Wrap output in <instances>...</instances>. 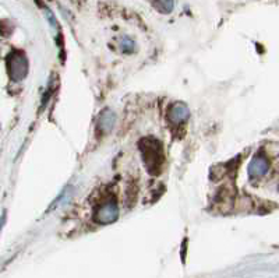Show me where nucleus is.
Returning a JSON list of instances; mask_svg holds the SVG:
<instances>
[{"label": "nucleus", "mask_w": 279, "mask_h": 278, "mask_svg": "<svg viewBox=\"0 0 279 278\" xmlns=\"http://www.w3.org/2000/svg\"><path fill=\"white\" fill-rule=\"evenodd\" d=\"M7 71L11 81L16 83H20L27 77L28 60L22 50H13L7 56Z\"/></svg>", "instance_id": "f03ea898"}, {"label": "nucleus", "mask_w": 279, "mask_h": 278, "mask_svg": "<svg viewBox=\"0 0 279 278\" xmlns=\"http://www.w3.org/2000/svg\"><path fill=\"white\" fill-rule=\"evenodd\" d=\"M120 46H122V50H123L124 54H131V52L134 50L135 43L130 37H123L122 38V43H120Z\"/></svg>", "instance_id": "6e6552de"}, {"label": "nucleus", "mask_w": 279, "mask_h": 278, "mask_svg": "<svg viewBox=\"0 0 279 278\" xmlns=\"http://www.w3.org/2000/svg\"><path fill=\"white\" fill-rule=\"evenodd\" d=\"M190 116L188 107L183 102H175L168 109V120L173 124H182Z\"/></svg>", "instance_id": "39448f33"}, {"label": "nucleus", "mask_w": 279, "mask_h": 278, "mask_svg": "<svg viewBox=\"0 0 279 278\" xmlns=\"http://www.w3.org/2000/svg\"><path fill=\"white\" fill-rule=\"evenodd\" d=\"M115 124H116V115H115V112H113L112 109H109V108L103 109L101 115H99V118H98V130L102 134H107L112 132Z\"/></svg>", "instance_id": "423d86ee"}, {"label": "nucleus", "mask_w": 279, "mask_h": 278, "mask_svg": "<svg viewBox=\"0 0 279 278\" xmlns=\"http://www.w3.org/2000/svg\"><path fill=\"white\" fill-rule=\"evenodd\" d=\"M119 217V207L115 201H107V203L99 206V209L95 213V221L101 225H107L115 222Z\"/></svg>", "instance_id": "7ed1b4c3"}, {"label": "nucleus", "mask_w": 279, "mask_h": 278, "mask_svg": "<svg viewBox=\"0 0 279 278\" xmlns=\"http://www.w3.org/2000/svg\"><path fill=\"white\" fill-rule=\"evenodd\" d=\"M152 6L162 14H169L175 9V0H151Z\"/></svg>", "instance_id": "0eeeda50"}, {"label": "nucleus", "mask_w": 279, "mask_h": 278, "mask_svg": "<svg viewBox=\"0 0 279 278\" xmlns=\"http://www.w3.org/2000/svg\"><path fill=\"white\" fill-rule=\"evenodd\" d=\"M140 150H141L147 171L150 172L151 175H158L163 164V150H162L161 141H158L154 137L143 139L140 141Z\"/></svg>", "instance_id": "f257e3e1"}, {"label": "nucleus", "mask_w": 279, "mask_h": 278, "mask_svg": "<svg viewBox=\"0 0 279 278\" xmlns=\"http://www.w3.org/2000/svg\"><path fill=\"white\" fill-rule=\"evenodd\" d=\"M43 14L46 17V20L50 24V27L53 28V30H59V26H58V20H56V17L52 13V10L49 9V7H43Z\"/></svg>", "instance_id": "1a4fd4ad"}, {"label": "nucleus", "mask_w": 279, "mask_h": 278, "mask_svg": "<svg viewBox=\"0 0 279 278\" xmlns=\"http://www.w3.org/2000/svg\"><path fill=\"white\" fill-rule=\"evenodd\" d=\"M269 171V162L268 160L264 157V155H256L254 158L250 162V165L247 168V172H248V178L252 181H258L264 178Z\"/></svg>", "instance_id": "20e7f679"}]
</instances>
